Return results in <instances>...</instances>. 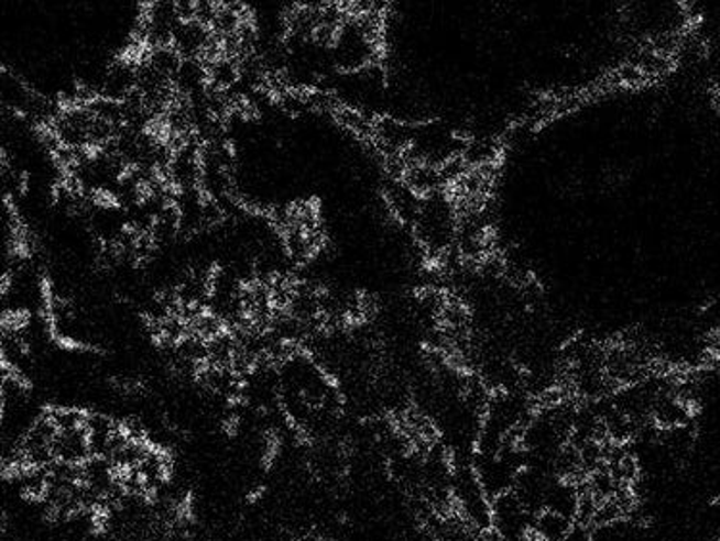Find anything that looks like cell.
<instances>
[{"instance_id": "cell-1", "label": "cell", "mask_w": 720, "mask_h": 541, "mask_svg": "<svg viewBox=\"0 0 720 541\" xmlns=\"http://www.w3.org/2000/svg\"><path fill=\"white\" fill-rule=\"evenodd\" d=\"M534 517L513 492L492 499L490 530L503 541H528L533 538Z\"/></svg>"}, {"instance_id": "cell-2", "label": "cell", "mask_w": 720, "mask_h": 541, "mask_svg": "<svg viewBox=\"0 0 720 541\" xmlns=\"http://www.w3.org/2000/svg\"><path fill=\"white\" fill-rule=\"evenodd\" d=\"M582 494L577 486V482L567 481V478H554L549 486L548 497H546V511L557 512L565 519H578L580 504H582Z\"/></svg>"}, {"instance_id": "cell-3", "label": "cell", "mask_w": 720, "mask_h": 541, "mask_svg": "<svg viewBox=\"0 0 720 541\" xmlns=\"http://www.w3.org/2000/svg\"><path fill=\"white\" fill-rule=\"evenodd\" d=\"M54 457L69 465H83L90 459L89 432L83 429L61 432L53 442Z\"/></svg>"}, {"instance_id": "cell-4", "label": "cell", "mask_w": 720, "mask_h": 541, "mask_svg": "<svg viewBox=\"0 0 720 541\" xmlns=\"http://www.w3.org/2000/svg\"><path fill=\"white\" fill-rule=\"evenodd\" d=\"M570 527H572V520L565 519L557 512H541L534 519L533 541H565Z\"/></svg>"}, {"instance_id": "cell-5", "label": "cell", "mask_w": 720, "mask_h": 541, "mask_svg": "<svg viewBox=\"0 0 720 541\" xmlns=\"http://www.w3.org/2000/svg\"><path fill=\"white\" fill-rule=\"evenodd\" d=\"M146 62L151 64L152 68L160 71L167 79H172V81L179 74L181 66H183V58H181V54L173 46L149 51Z\"/></svg>"}, {"instance_id": "cell-6", "label": "cell", "mask_w": 720, "mask_h": 541, "mask_svg": "<svg viewBox=\"0 0 720 541\" xmlns=\"http://www.w3.org/2000/svg\"><path fill=\"white\" fill-rule=\"evenodd\" d=\"M565 541H593L592 527L586 525V522H580V520H575Z\"/></svg>"}]
</instances>
